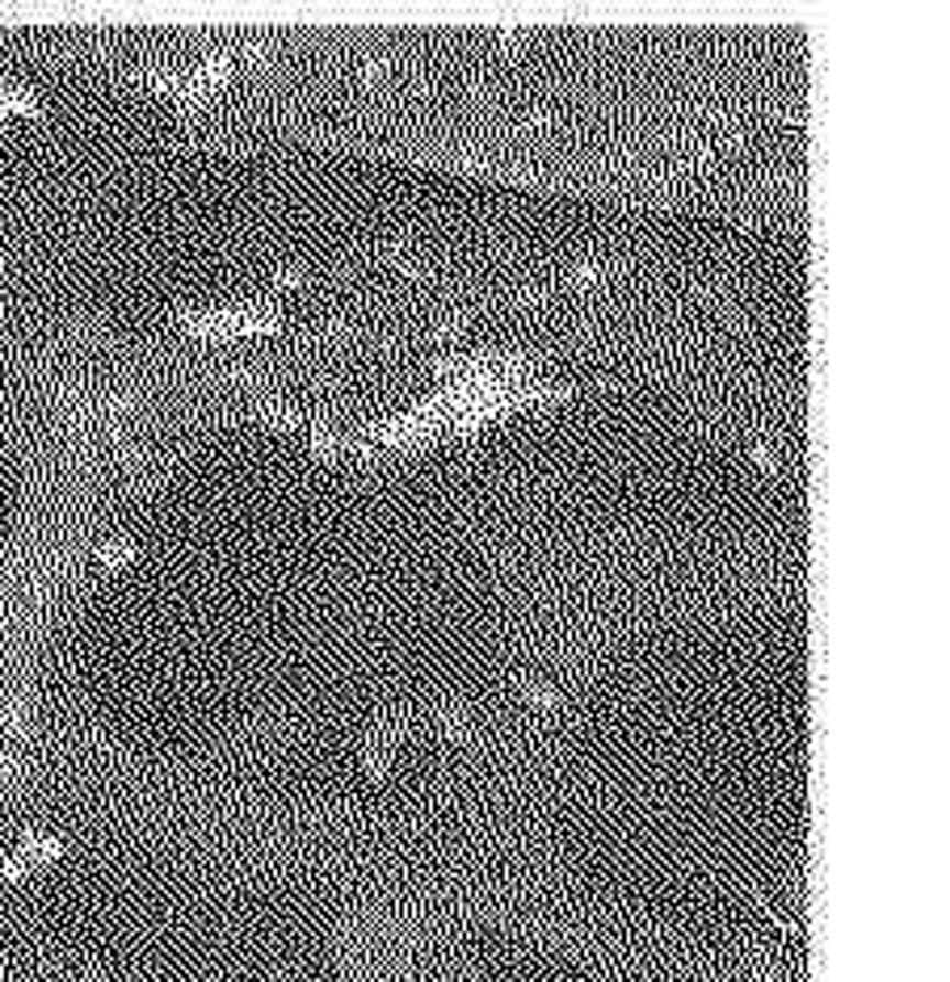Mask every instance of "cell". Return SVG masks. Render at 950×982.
I'll use <instances>...</instances> for the list:
<instances>
[{
  "label": "cell",
  "mask_w": 950,
  "mask_h": 982,
  "mask_svg": "<svg viewBox=\"0 0 950 982\" xmlns=\"http://www.w3.org/2000/svg\"><path fill=\"white\" fill-rule=\"evenodd\" d=\"M101 567H122V562H131L135 559V546L131 542H110V546H101Z\"/></svg>",
  "instance_id": "277c9868"
},
{
  "label": "cell",
  "mask_w": 950,
  "mask_h": 982,
  "mask_svg": "<svg viewBox=\"0 0 950 982\" xmlns=\"http://www.w3.org/2000/svg\"><path fill=\"white\" fill-rule=\"evenodd\" d=\"M13 114L22 118H34L43 114V105H38V97H30L25 89H13V85H0V118L9 122Z\"/></svg>",
  "instance_id": "3957f363"
},
{
  "label": "cell",
  "mask_w": 950,
  "mask_h": 982,
  "mask_svg": "<svg viewBox=\"0 0 950 982\" xmlns=\"http://www.w3.org/2000/svg\"><path fill=\"white\" fill-rule=\"evenodd\" d=\"M299 281H303V274H299V269H283V274H274V281H269V286H274V290H295Z\"/></svg>",
  "instance_id": "5b68a950"
},
{
  "label": "cell",
  "mask_w": 950,
  "mask_h": 982,
  "mask_svg": "<svg viewBox=\"0 0 950 982\" xmlns=\"http://www.w3.org/2000/svg\"><path fill=\"white\" fill-rule=\"evenodd\" d=\"M64 852V844L55 840V836H38V840H25L18 852H9V861L0 866V882H22L25 873H34L38 866H51L55 857Z\"/></svg>",
  "instance_id": "7a4b0ae2"
},
{
  "label": "cell",
  "mask_w": 950,
  "mask_h": 982,
  "mask_svg": "<svg viewBox=\"0 0 950 982\" xmlns=\"http://www.w3.org/2000/svg\"><path fill=\"white\" fill-rule=\"evenodd\" d=\"M177 324L194 332V336H211V341H232V336H257V332H274L278 315L274 306L244 303V306H214V311H181Z\"/></svg>",
  "instance_id": "6da1fadb"
},
{
  "label": "cell",
  "mask_w": 950,
  "mask_h": 982,
  "mask_svg": "<svg viewBox=\"0 0 950 982\" xmlns=\"http://www.w3.org/2000/svg\"><path fill=\"white\" fill-rule=\"evenodd\" d=\"M0 131H4V118H0Z\"/></svg>",
  "instance_id": "8992f818"
}]
</instances>
